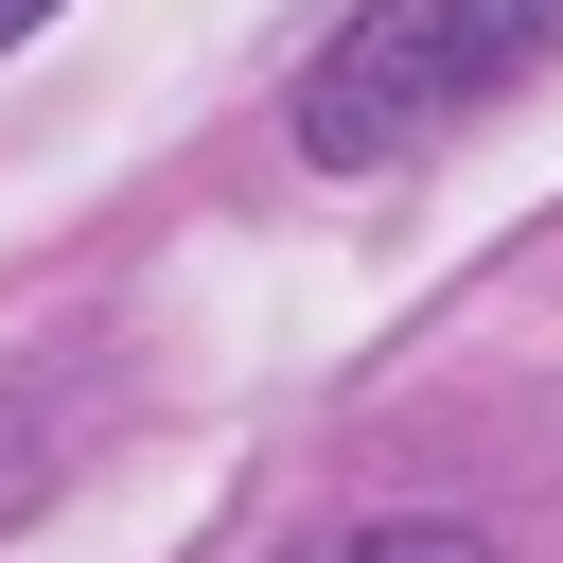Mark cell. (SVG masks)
Instances as JSON below:
<instances>
[{
    "mask_svg": "<svg viewBox=\"0 0 563 563\" xmlns=\"http://www.w3.org/2000/svg\"><path fill=\"white\" fill-rule=\"evenodd\" d=\"M545 53H563V0H369L299 70V158L317 176H387V158L457 141L493 88H528Z\"/></svg>",
    "mask_w": 563,
    "mask_h": 563,
    "instance_id": "6da1fadb",
    "label": "cell"
},
{
    "mask_svg": "<svg viewBox=\"0 0 563 563\" xmlns=\"http://www.w3.org/2000/svg\"><path fill=\"white\" fill-rule=\"evenodd\" d=\"M334 563H493V545H475V528H457V510H405V528H352V545H334Z\"/></svg>",
    "mask_w": 563,
    "mask_h": 563,
    "instance_id": "7a4b0ae2",
    "label": "cell"
},
{
    "mask_svg": "<svg viewBox=\"0 0 563 563\" xmlns=\"http://www.w3.org/2000/svg\"><path fill=\"white\" fill-rule=\"evenodd\" d=\"M35 18H53V0H0V53H18V35H35Z\"/></svg>",
    "mask_w": 563,
    "mask_h": 563,
    "instance_id": "3957f363",
    "label": "cell"
}]
</instances>
